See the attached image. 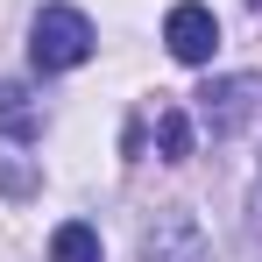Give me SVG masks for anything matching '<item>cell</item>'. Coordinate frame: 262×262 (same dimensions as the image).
Listing matches in <instances>:
<instances>
[{
	"label": "cell",
	"instance_id": "obj_1",
	"mask_svg": "<svg viewBox=\"0 0 262 262\" xmlns=\"http://www.w3.org/2000/svg\"><path fill=\"white\" fill-rule=\"evenodd\" d=\"M29 57H36V71H78L92 57V21L78 7H43L29 29Z\"/></svg>",
	"mask_w": 262,
	"mask_h": 262
},
{
	"label": "cell",
	"instance_id": "obj_2",
	"mask_svg": "<svg viewBox=\"0 0 262 262\" xmlns=\"http://www.w3.org/2000/svg\"><path fill=\"white\" fill-rule=\"evenodd\" d=\"M142 262H213V241H206L199 213L163 206V213L142 227Z\"/></svg>",
	"mask_w": 262,
	"mask_h": 262
},
{
	"label": "cell",
	"instance_id": "obj_3",
	"mask_svg": "<svg viewBox=\"0 0 262 262\" xmlns=\"http://www.w3.org/2000/svg\"><path fill=\"white\" fill-rule=\"evenodd\" d=\"M255 114H262V78H220L199 92V121L213 135H241Z\"/></svg>",
	"mask_w": 262,
	"mask_h": 262
},
{
	"label": "cell",
	"instance_id": "obj_4",
	"mask_svg": "<svg viewBox=\"0 0 262 262\" xmlns=\"http://www.w3.org/2000/svg\"><path fill=\"white\" fill-rule=\"evenodd\" d=\"M163 43H170L177 64H213V50H220V21H213V7L177 0L170 14H163Z\"/></svg>",
	"mask_w": 262,
	"mask_h": 262
},
{
	"label": "cell",
	"instance_id": "obj_5",
	"mask_svg": "<svg viewBox=\"0 0 262 262\" xmlns=\"http://www.w3.org/2000/svg\"><path fill=\"white\" fill-rule=\"evenodd\" d=\"M0 135L7 142H43V106H36V92L21 85V78L0 85Z\"/></svg>",
	"mask_w": 262,
	"mask_h": 262
},
{
	"label": "cell",
	"instance_id": "obj_6",
	"mask_svg": "<svg viewBox=\"0 0 262 262\" xmlns=\"http://www.w3.org/2000/svg\"><path fill=\"white\" fill-rule=\"evenodd\" d=\"M50 262H106V255H99V234H92L85 220H64L50 234Z\"/></svg>",
	"mask_w": 262,
	"mask_h": 262
},
{
	"label": "cell",
	"instance_id": "obj_7",
	"mask_svg": "<svg viewBox=\"0 0 262 262\" xmlns=\"http://www.w3.org/2000/svg\"><path fill=\"white\" fill-rule=\"evenodd\" d=\"M156 156H163V163H184V156H191V114H184V106H163V114H156Z\"/></svg>",
	"mask_w": 262,
	"mask_h": 262
}]
</instances>
